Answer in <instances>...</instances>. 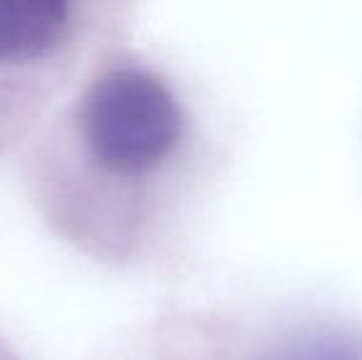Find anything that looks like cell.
Returning <instances> with one entry per match:
<instances>
[{"mask_svg":"<svg viewBox=\"0 0 362 360\" xmlns=\"http://www.w3.org/2000/svg\"><path fill=\"white\" fill-rule=\"evenodd\" d=\"M86 144L104 168L141 173L163 161L180 136V109L165 84L141 69L96 79L81 109Z\"/></svg>","mask_w":362,"mask_h":360,"instance_id":"1","label":"cell"},{"mask_svg":"<svg viewBox=\"0 0 362 360\" xmlns=\"http://www.w3.org/2000/svg\"><path fill=\"white\" fill-rule=\"evenodd\" d=\"M69 28L64 3L0 0V62H28L57 47Z\"/></svg>","mask_w":362,"mask_h":360,"instance_id":"2","label":"cell"}]
</instances>
